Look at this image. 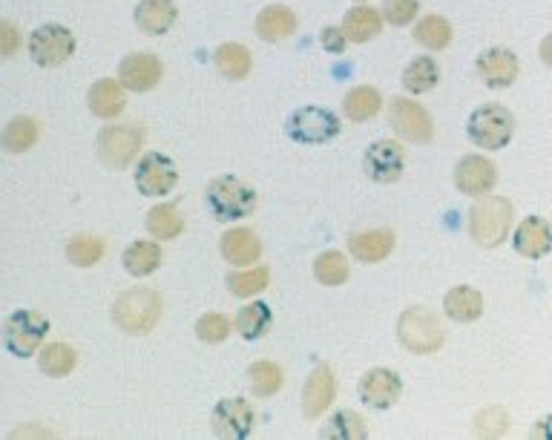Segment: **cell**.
Here are the masks:
<instances>
[{
  "mask_svg": "<svg viewBox=\"0 0 552 440\" xmlns=\"http://www.w3.org/2000/svg\"><path fill=\"white\" fill-rule=\"evenodd\" d=\"M161 72H164V67L153 52H133L121 61L118 81L133 93H147L159 84Z\"/></svg>",
  "mask_w": 552,
  "mask_h": 440,
  "instance_id": "obj_16",
  "label": "cell"
},
{
  "mask_svg": "<svg viewBox=\"0 0 552 440\" xmlns=\"http://www.w3.org/2000/svg\"><path fill=\"white\" fill-rule=\"evenodd\" d=\"M343 32L351 44H368L383 32V18L371 6H354L343 18Z\"/></svg>",
  "mask_w": 552,
  "mask_h": 440,
  "instance_id": "obj_26",
  "label": "cell"
},
{
  "mask_svg": "<svg viewBox=\"0 0 552 440\" xmlns=\"http://www.w3.org/2000/svg\"><path fill=\"white\" fill-rule=\"evenodd\" d=\"M213 432L225 440H245L253 432V406L245 397H225L216 403L213 415Z\"/></svg>",
  "mask_w": 552,
  "mask_h": 440,
  "instance_id": "obj_12",
  "label": "cell"
},
{
  "mask_svg": "<svg viewBox=\"0 0 552 440\" xmlns=\"http://www.w3.org/2000/svg\"><path fill=\"white\" fill-rule=\"evenodd\" d=\"M29 55L38 67H61L75 55V35L64 24H44L29 35Z\"/></svg>",
  "mask_w": 552,
  "mask_h": 440,
  "instance_id": "obj_9",
  "label": "cell"
},
{
  "mask_svg": "<svg viewBox=\"0 0 552 440\" xmlns=\"http://www.w3.org/2000/svg\"><path fill=\"white\" fill-rule=\"evenodd\" d=\"M403 394V383L391 369H368L360 377V400L371 409H391Z\"/></svg>",
  "mask_w": 552,
  "mask_h": 440,
  "instance_id": "obj_17",
  "label": "cell"
},
{
  "mask_svg": "<svg viewBox=\"0 0 552 440\" xmlns=\"http://www.w3.org/2000/svg\"><path fill=\"white\" fill-rule=\"evenodd\" d=\"M509 432V415L498 406H489L475 417V435L478 438H501Z\"/></svg>",
  "mask_w": 552,
  "mask_h": 440,
  "instance_id": "obj_41",
  "label": "cell"
},
{
  "mask_svg": "<svg viewBox=\"0 0 552 440\" xmlns=\"http://www.w3.org/2000/svg\"><path fill=\"white\" fill-rule=\"evenodd\" d=\"M478 67V75L481 81L489 87V90H506L515 84L518 72H521V64H518V55L512 49L504 47H492L478 55L475 61Z\"/></svg>",
  "mask_w": 552,
  "mask_h": 440,
  "instance_id": "obj_14",
  "label": "cell"
},
{
  "mask_svg": "<svg viewBox=\"0 0 552 440\" xmlns=\"http://www.w3.org/2000/svg\"><path fill=\"white\" fill-rule=\"evenodd\" d=\"M18 47H21L18 26L12 24V21H3L0 24V52H3V58H12L18 52Z\"/></svg>",
  "mask_w": 552,
  "mask_h": 440,
  "instance_id": "obj_45",
  "label": "cell"
},
{
  "mask_svg": "<svg viewBox=\"0 0 552 440\" xmlns=\"http://www.w3.org/2000/svg\"><path fill=\"white\" fill-rule=\"evenodd\" d=\"M207 210L213 213V219L219 222H236L251 216L256 208V193L251 185H245L236 176H219L213 179L205 190Z\"/></svg>",
  "mask_w": 552,
  "mask_h": 440,
  "instance_id": "obj_3",
  "label": "cell"
},
{
  "mask_svg": "<svg viewBox=\"0 0 552 440\" xmlns=\"http://www.w3.org/2000/svg\"><path fill=\"white\" fill-rule=\"evenodd\" d=\"M297 15L294 9L282 6V3H271L259 12L256 18V35L265 41V44H276V41H285L297 32Z\"/></svg>",
  "mask_w": 552,
  "mask_h": 440,
  "instance_id": "obj_20",
  "label": "cell"
},
{
  "mask_svg": "<svg viewBox=\"0 0 552 440\" xmlns=\"http://www.w3.org/2000/svg\"><path fill=\"white\" fill-rule=\"evenodd\" d=\"M363 167H366L368 179L377 185H394L403 170H406V153L397 141L380 139L374 141L363 156Z\"/></svg>",
  "mask_w": 552,
  "mask_h": 440,
  "instance_id": "obj_13",
  "label": "cell"
},
{
  "mask_svg": "<svg viewBox=\"0 0 552 440\" xmlns=\"http://www.w3.org/2000/svg\"><path fill=\"white\" fill-rule=\"evenodd\" d=\"M38 363H41V371H44L46 377H67L69 371L75 369L78 357H75V351L67 343H49L41 351Z\"/></svg>",
  "mask_w": 552,
  "mask_h": 440,
  "instance_id": "obj_38",
  "label": "cell"
},
{
  "mask_svg": "<svg viewBox=\"0 0 552 440\" xmlns=\"http://www.w3.org/2000/svg\"><path fill=\"white\" fill-rule=\"evenodd\" d=\"M512 228V202L504 196H478L469 210V236L481 248H498Z\"/></svg>",
  "mask_w": 552,
  "mask_h": 440,
  "instance_id": "obj_2",
  "label": "cell"
},
{
  "mask_svg": "<svg viewBox=\"0 0 552 440\" xmlns=\"http://www.w3.org/2000/svg\"><path fill=\"white\" fill-rule=\"evenodd\" d=\"M179 18L176 0H141L136 9V26L144 35H164Z\"/></svg>",
  "mask_w": 552,
  "mask_h": 440,
  "instance_id": "obj_24",
  "label": "cell"
},
{
  "mask_svg": "<svg viewBox=\"0 0 552 440\" xmlns=\"http://www.w3.org/2000/svg\"><path fill=\"white\" fill-rule=\"evenodd\" d=\"M334 394H337L334 371H331V366L322 363L308 374L305 389H302V412H305V417H320L334 403Z\"/></svg>",
  "mask_w": 552,
  "mask_h": 440,
  "instance_id": "obj_19",
  "label": "cell"
},
{
  "mask_svg": "<svg viewBox=\"0 0 552 440\" xmlns=\"http://www.w3.org/2000/svg\"><path fill=\"white\" fill-rule=\"evenodd\" d=\"M348 251H351V256H354L357 262H366V265L383 262V259L394 251V233L386 231V228L351 233Z\"/></svg>",
  "mask_w": 552,
  "mask_h": 440,
  "instance_id": "obj_21",
  "label": "cell"
},
{
  "mask_svg": "<svg viewBox=\"0 0 552 440\" xmlns=\"http://www.w3.org/2000/svg\"><path fill=\"white\" fill-rule=\"evenodd\" d=\"M380 107H383V95H380L377 87L360 84V87L345 93L343 110L348 121H368V118H374L380 113Z\"/></svg>",
  "mask_w": 552,
  "mask_h": 440,
  "instance_id": "obj_30",
  "label": "cell"
},
{
  "mask_svg": "<svg viewBox=\"0 0 552 440\" xmlns=\"http://www.w3.org/2000/svg\"><path fill=\"white\" fill-rule=\"evenodd\" d=\"M420 12V0H383V18L391 26H409Z\"/></svg>",
  "mask_w": 552,
  "mask_h": 440,
  "instance_id": "obj_43",
  "label": "cell"
},
{
  "mask_svg": "<svg viewBox=\"0 0 552 440\" xmlns=\"http://www.w3.org/2000/svg\"><path fill=\"white\" fill-rule=\"evenodd\" d=\"M46 331H49V320L44 314L21 308V311L9 314L3 320V346L9 354L26 360L41 348V343L46 340Z\"/></svg>",
  "mask_w": 552,
  "mask_h": 440,
  "instance_id": "obj_6",
  "label": "cell"
},
{
  "mask_svg": "<svg viewBox=\"0 0 552 440\" xmlns=\"http://www.w3.org/2000/svg\"><path fill=\"white\" fill-rule=\"evenodd\" d=\"M38 136H41V130H38L35 118L15 116L3 130V147H6V153H26L35 147Z\"/></svg>",
  "mask_w": 552,
  "mask_h": 440,
  "instance_id": "obj_33",
  "label": "cell"
},
{
  "mask_svg": "<svg viewBox=\"0 0 552 440\" xmlns=\"http://www.w3.org/2000/svg\"><path fill=\"white\" fill-rule=\"evenodd\" d=\"M147 231L156 239H176L184 231L182 216L173 205H156V208L147 213Z\"/></svg>",
  "mask_w": 552,
  "mask_h": 440,
  "instance_id": "obj_37",
  "label": "cell"
},
{
  "mask_svg": "<svg viewBox=\"0 0 552 440\" xmlns=\"http://www.w3.org/2000/svg\"><path fill=\"white\" fill-rule=\"evenodd\" d=\"M179 185V170L173 159H167L164 153H144L138 159L136 167V187L138 193L161 199L167 193H173V187Z\"/></svg>",
  "mask_w": 552,
  "mask_h": 440,
  "instance_id": "obj_11",
  "label": "cell"
},
{
  "mask_svg": "<svg viewBox=\"0 0 552 440\" xmlns=\"http://www.w3.org/2000/svg\"><path fill=\"white\" fill-rule=\"evenodd\" d=\"M124 90H127V87H124L121 81H115V78H101V81H95L90 87V95H87L92 116L104 118V121L121 116V113H124V104H127Z\"/></svg>",
  "mask_w": 552,
  "mask_h": 440,
  "instance_id": "obj_23",
  "label": "cell"
},
{
  "mask_svg": "<svg viewBox=\"0 0 552 440\" xmlns=\"http://www.w3.org/2000/svg\"><path fill=\"white\" fill-rule=\"evenodd\" d=\"M397 337L414 354H435L437 348L443 346V340H446V331H443V325L437 320V314H432L423 305H414V308H406L400 314Z\"/></svg>",
  "mask_w": 552,
  "mask_h": 440,
  "instance_id": "obj_4",
  "label": "cell"
},
{
  "mask_svg": "<svg viewBox=\"0 0 552 440\" xmlns=\"http://www.w3.org/2000/svg\"><path fill=\"white\" fill-rule=\"evenodd\" d=\"M495 182H498L495 164L478 156V153L463 156L458 167H455V185L466 196H486V193H492Z\"/></svg>",
  "mask_w": 552,
  "mask_h": 440,
  "instance_id": "obj_15",
  "label": "cell"
},
{
  "mask_svg": "<svg viewBox=\"0 0 552 440\" xmlns=\"http://www.w3.org/2000/svg\"><path fill=\"white\" fill-rule=\"evenodd\" d=\"M144 144V133L138 124H107L98 133V156L113 170H127L136 162Z\"/></svg>",
  "mask_w": 552,
  "mask_h": 440,
  "instance_id": "obj_7",
  "label": "cell"
},
{
  "mask_svg": "<svg viewBox=\"0 0 552 440\" xmlns=\"http://www.w3.org/2000/svg\"><path fill=\"white\" fill-rule=\"evenodd\" d=\"M400 81H403L406 93H432L437 87V81H440V67H437V61L432 55H420V58H414L412 64L403 70V78H400Z\"/></svg>",
  "mask_w": 552,
  "mask_h": 440,
  "instance_id": "obj_29",
  "label": "cell"
},
{
  "mask_svg": "<svg viewBox=\"0 0 552 440\" xmlns=\"http://www.w3.org/2000/svg\"><path fill=\"white\" fill-rule=\"evenodd\" d=\"M222 256L236 268H253V262H259L262 256V242L251 228H233L222 236Z\"/></svg>",
  "mask_w": 552,
  "mask_h": 440,
  "instance_id": "obj_22",
  "label": "cell"
},
{
  "mask_svg": "<svg viewBox=\"0 0 552 440\" xmlns=\"http://www.w3.org/2000/svg\"><path fill=\"white\" fill-rule=\"evenodd\" d=\"M104 256V242L98 236H90V233H78L72 236L67 245V259L75 265V268H92L98 265Z\"/></svg>",
  "mask_w": 552,
  "mask_h": 440,
  "instance_id": "obj_35",
  "label": "cell"
},
{
  "mask_svg": "<svg viewBox=\"0 0 552 440\" xmlns=\"http://www.w3.org/2000/svg\"><path fill=\"white\" fill-rule=\"evenodd\" d=\"M466 133L483 150H504L515 136V116L504 104H483L466 121Z\"/></svg>",
  "mask_w": 552,
  "mask_h": 440,
  "instance_id": "obj_5",
  "label": "cell"
},
{
  "mask_svg": "<svg viewBox=\"0 0 552 440\" xmlns=\"http://www.w3.org/2000/svg\"><path fill=\"white\" fill-rule=\"evenodd\" d=\"M228 334L230 320L225 314L210 311L205 317H199V323H196V337H199L202 343H222V340H228Z\"/></svg>",
  "mask_w": 552,
  "mask_h": 440,
  "instance_id": "obj_42",
  "label": "cell"
},
{
  "mask_svg": "<svg viewBox=\"0 0 552 440\" xmlns=\"http://www.w3.org/2000/svg\"><path fill=\"white\" fill-rule=\"evenodd\" d=\"M538 55H541V61L547 64L552 70V35H547L544 41H541V47H538Z\"/></svg>",
  "mask_w": 552,
  "mask_h": 440,
  "instance_id": "obj_47",
  "label": "cell"
},
{
  "mask_svg": "<svg viewBox=\"0 0 552 440\" xmlns=\"http://www.w3.org/2000/svg\"><path fill=\"white\" fill-rule=\"evenodd\" d=\"M320 44H322V49H328L331 55H340V52H345L348 38H345L343 26H325V29L320 32Z\"/></svg>",
  "mask_w": 552,
  "mask_h": 440,
  "instance_id": "obj_44",
  "label": "cell"
},
{
  "mask_svg": "<svg viewBox=\"0 0 552 440\" xmlns=\"http://www.w3.org/2000/svg\"><path fill=\"white\" fill-rule=\"evenodd\" d=\"M412 35L420 47L432 49V52H440V49H446L449 44H452L455 29H452V24H449L443 15H426L423 21H417V24H414Z\"/></svg>",
  "mask_w": 552,
  "mask_h": 440,
  "instance_id": "obj_31",
  "label": "cell"
},
{
  "mask_svg": "<svg viewBox=\"0 0 552 440\" xmlns=\"http://www.w3.org/2000/svg\"><path fill=\"white\" fill-rule=\"evenodd\" d=\"M271 323H274L271 308H268L265 302H251V305L239 308L233 328H236L245 340H259V337L271 328Z\"/></svg>",
  "mask_w": 552,
  "mask_h": 440,
  "instance_id": "obj_32",
  "label": "cell"
},
{
  "mask_svg": "<svg viewBox=\"0 0 552 440\" xmlns=\"http://www.w3.org/2000/svg\"><path fill=\"white\" fill-rule=\"evenodd\" d=\"M389 121L394 130L412 144H429L435 139V121L429 116V110L423 104H417L412 98H391Z\"/></svg>",
  "mask_w": 552,
  "mask_h": 440,
  "instance_id": "obj_10",
  "label": "cell"
},
{
  "mask_svg": "<svg viewBox=\"0 0 552 440\" xmlns=\"http://www.w3.org/2000/svg\"><path fill=\"white\" fill-rule=\"evenodd\" d=\"M213 64H216V70L222 72L225 78H230V81H242V78H248L253 70L251 49L245 47V44L228 41V44H222V47L213 52Z\"/></svg>",
  "mask_w": 552,
  "mask_h": 440,
  "instance_id": "obj_27",
  "label": "cell"
},
{
  "mask_svg": "<svg viewBox=\"0 0 552 440\" xmlns=\"http://www.w3.org/2000/svg\"><path fill=\"white\" fill-rule=\"evenodd\" d=\"M121 262H124V271L130 274V277H150L156 268L161 265V248L159 242H147V239H138L133 242L124 256H121Z\"/></svg>",
  "mask_w": 552,
  "mask_h": 440,
  "instance_id": "obj_28",
  "label": "cell"
},
{
  "mask_svg": "<svg viewBox=\"0 0 552 440\" xmlns=\"http://www.w3.org/2000/svg\"><path fill=\"white\" fill-rule=\"evenodd\" d=\"M248 380H251V389L256 397H271L282 389L285 377H282V369L271 363V360H259L248 369Z\"/></svg>",
  "mask_w": 552,
  "mask_h": 440,
  "instance_id": "obj_39",
  "label": "cell"
},
{
  "mask_svg": "<svg viewBox=\"0 0 552 440\" xmlns=\"http://www.w3.org/2000/svg\"><path fill=\"white\" fill-rule=\"evenodd\" d=\"M366 435V420L357 415V412H351V409L337 412V415L331 417V420L320 429V438L325 440H363Z\"/></svg>",
  "mask_w": 552,
  "mask_h": 440,
  "instance_id": "obj_34",
  "label": "cell"
},
{
  "mask_svg": "<svg viewBox=\"0 0 552 440\" xmlns=\"http://www.w3.org/2000/svg\"><path fill=\"white\" fill-rule=\"evenodd\" d=\"M443 311L455 323H475L483 314V294L469 285H458L443 297Z\"/></svg>",
  "mask_w": 552,
  "mask_h": 440,
  "instance_id": "obj_25",
  "label": "cell"
},
{
  "mask_svg": "<svg viewBox=\"0 0 552 440\" xmlns=\"http://www.w3.org/2000/svg\"><path fill=\"white\" fill-rule=\"evenodd\" d=\"M512 245L524 259H541L552 251V225L544 216H527L512 236Z\"/></svg>",
  "mask_w": 552,
  "mask_h": 440,
  "instance_id": "obj_18",
  "label": "cell"
},
{
  "mask_svg": "<svg viewBox=\"0 0 552 440\" xmlns=\"http://www.w3.org/2000/svg\"><path fill=\"white\" fill-rule=\"evenodd\" d=\"M351 274V268H348V259L340 251H325L314 259V277L322 285H328V288H337V285H343L345 279Z\"/></svg>",
  "mask_w": 552,
  "mask_h": 440,
  "instance_id": "obj_36",
  "label": "cell"
},
{
  "mask_svg": "<svg viewBox=\"0 0 552 440\" xmlns=\"http://www.w3.org/2000/svg\"><path fill=\"white\" fill-rule=\"evenodd\" d=\"M271 282L268 268H251V271H239V274H228V288L230 294L236 297H253V294H262Z\"/></svg>",
  "mask_w": 552,
  "mask_h": 440,
  "instance_id": "obj_40",
  "label": "cell"
},
{
  "mask_svg": "<svg viewBox=\"0 0 552 440\" xmlns=\"http://www.w3.org/2000/svg\"><path fill=\"white\" fill-rule=\"evenodd\" d=\"M343 130V121L328 107H299L288 118V136L297 144H325L337 139Z\"/></svg>",
  "mask_w": 552,
  "mask_h": 440,
  "instance_id": "obj_8",
  "label": "cell"
},
{
  "mask_svg": "<svg viewBox=\"0 0 552 440\" xmlns=\"http://www.w3.org/2000/svg\"><path fill=\"white\" fill-rule=\"evenodd\" d=\"M532 438L538 440H552V415H544L538 423H535V429H532Z\"/></svg>",
  "mask_w": 552,
  "mask_h": 440,
  "instance_id": "obj_46",
  "label": "cell"
},
{
  "mask_svg": "<svg viewBox=\"0 0 552 440\" xmlns=\"http://www.w3.org/2000/svg\"><path fill=\"white\" fill-rule=\"evenodd\" d=\"M161 294L147 288V285H138V288H130L124 291L118 300L113 302V323L124 331V334H133V337H141V334H150L156 323L161 320Z\"/></svg>",
  "mask_w": 552,
  "mask_h": 440,
  "instance_id": "obj_1",
  "label": "cell"
}]
</instances>
